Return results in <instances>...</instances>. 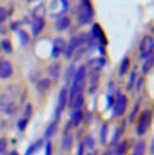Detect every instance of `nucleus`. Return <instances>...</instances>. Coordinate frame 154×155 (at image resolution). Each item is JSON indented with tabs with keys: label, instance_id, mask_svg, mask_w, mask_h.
I'll return each mask as SVG.
<instances>
[{
	"label": "nucleus",
	"instance_id": "20",
	"mask_svg": "<svg viewBox=\"0 0 154 155\" xmlns=\"http://www.w3.org/2000/svg\"><path fill=\"white\" fill-rule=\"evenodd\" d=\"M73 146V136L71 134H65L63 140H62V151H70Z\"/></svg>",
	"mask_w": 154,
	"mask_h": 155
},
{
	"label": "nucleus",
	"instance_id": "23",
	"mask_svg": "<svg viewBox=\"0 0 154 155\" xmlns=\"http://www.w3.org/2000/svg\"><path fill=\"white\" fill-rule=\"evenodd\" d=\"M107 131H109V127H107V124H103V125H101V131H100V143H101V145H106Z\"/></svg>",
	"mask_w": 154,
	"mask_h": 155
},
{
	"label": "nucleus",
	"instance_id": "16",
	"mask_svg": "<svg viewBox=\"0 0 154 155\" xmlns=\"http://www.w3.org/2000/svg\"><path fill=\"white\" fill-rule=\"evenodd\" d=\"M145 142L144 140H139V142H136L135 143V146H133V152L132 155H144L145 154Z\"/></svg>",
	"mask_w": 154,
	"mask_h": 155
},
{
	"label": "nucleus",
	"instance_id": "3",
	"mask_svg": "<svg viewBox=\"0 0 154 155\" xmlns=\"http://www.w3.org/2000/svg\"><path fill=\"white\" fill-rule=\"evenodd\" d=\"M151 125V110H144L139 114V120H138V127H136V134L138 136H144L148 128Z\"/></svg>",
	"mask_w": 154,
	"mask_h": 155
},
{
	"label": "nucleus",
	"instance_id": "25",
	"mask_svg": "<svg viewBox=\"0 0 154 155\" xmlns=\"http://www.w3.org/2000/svg\"><path fill=\"white\" fill-rule=\"evenodd\" d=\"M0 48H2L5 53H11L12 51V45H11V42H9L8 39H3V41L0 42Z\"/></svg>",
	"mask_w": 154,
	"mask_h": 155
},
{
	"label": "nucleus",
	"instance_id": "38",
	"mask_svg": "<svg viewBox=\"0 0 154 155\" xmlns=\"http://www.w3.org/2000/svg\"><path fill=\"white\" fill-rule=\"evenodd\" d=\"M46 155H51V145L50 143L46 145Z\"/></svg>",
	"mask_w": 154,
	"mask_h": 155
},
{
	"label": "nucleus",
	"instance_id": "24",
	"mask_svg": "<svg viewBox=\"0 0 154 155\" xmlns=\"http://www.w3.org/2000/svg\"><path fill=\"white\" fill-rule=\"evenodd\" d=\"M153 63H154V57H153V54L147 59V62L144 63V66H142V72L144 74H147V72H150V69H151V66H153Z\"/></svg>",
	"mask_w": 154,
	"mask_h": 155
},
{
	"label": "nucleus",
	"instance_id": "6",
	"mask_svg": "<svg viewBox=\"0 0 154 155\" xmlns=\"http://www.w3.org/2000/svg\"><path fill=\"white\" fill-rule=\"evenodd\" d=\"M68 103V89L67 87H62L60 92H59V97H57V108H56V117L59 119L62 110L65 108V105Z\"/></svg>",
	"mask_w": 154,
	"mask_h": 155
},
{
	"label": "nucleus",
	"instance_id": "22",
	"mask_svg": "<svg viewBox=\"0 0 154 155\" xmlns=\"http://www.w3.org/2000/svg\"><path fill=\"white\" fill-rule=\"evenodd\" d=\"M56 130H57V122H51L50 125H49V128L46 130V133H44V137L46 139H50L51 136L56 133Z\"/></svg>",
	"mask_w": 154,
	"mask_h": 155
},
{
	"label": "nucleus",
	"instance_id": "37",
	"mask_svg": "<svg viewBox=\"0 0 154 155\" xmlns=\"http://www.w3.org/2000/svg\"><path fill=\"white\" fill-rule=\"evenodd\" d=\"M107 107H112V105H113V103H115V100H113V98H112V97H110V95H107Z\"/></svg>",
	"mask_w": 154,
	"mask_h": 155
},
{
	"label": "nucleus",
	"instance_id": "21",
	"mask_svg": "<svg viewBox=\"0 0 154 155\" xmlns=\"http://www.w3.org/2000/svg\"><path fill=\"white\" fill-rule=\"evenodd\" d=\"M128 68H130V59L128 57H124L121 60V65H119V75H124L128 71Z\"/></svg>",
	"mask_w": 154,
	"mask_h": 155
},
{
	"label": "nucleus",
	"instance_id": "7",
	"mask_svg": "<svg viewBox=\"0 0 154 155\" xmlns=\"http://www.w3.org/2000/svg\"><path fill=\"white\" fill-rule=\"evenodd\" d=\"M113 107H115V116H122L125 113V108H127V97L125 95H118L115 103H113Z\"/></svg>",
	"mask_w": 154,
	"mask_h": 155
},
{
	"label": "nucleus",
	"instance_id": "13",
	"mask_svg": "<svg viewBox=\"0 0 154 155\" xmlns=\"http://www.w3.org/2000/svg\"><path fill=\"white\" fill-rule=\"evenodd\" d=\"M50 86H51V80H49V78H41V80H38V83H36V89H38L39 94L47 92V91L50 89Z\"/></svg>",
	"mask_w": 154,
	"mask_h": 155
},
{
	"label": "nucleus",
	"instance_id": "34",
	"mask_svg": "<svg viewBox=\"0 0 154 155\" xmlns=\"http://www.w3.org/2000/svg\"><path fill=\"white\" fill-rule=\"evenodd\" d=\"M6 17H8V11H6V9H3V8H0V23H2V21H5V20H6Z\"/></svg>",
	"mask_w": 154,
	"mask_h": 155
},
{
	"label": "nucleus",
	"instance_id": "40",
	"mask_svg": "<svg viewBox=\"0 0 154 155\" xmlns=\"http://www.w3.org/2000/svg\"><path fill=\"white\" fill-rule=\"evenodd\" d=\"M88 155H94V154H88Z\"/></svg>",
	"mask_w": 154,
	"mask_h": 155
},
{
	"label": "nucleus",
	"instance_id": "18",
	"mask_svg": "<svg viewBox=\"0 0 154 155\" xmlns=\"http://www.w3.org/2000/svg\"><path fill=\"white\" fill-rule=\"evenodd\" d=\"M83 120V113H82V110H77V111H73V114H71V125H79L80 122Z\"/></svg>",
	"mask_w": 154,
	"mask_h": 155
},
{
	"label": "nucleus",
	"instance_id": "36",
	"mask_svg": "<svg viewBox=\"0 0 154 155\" xmlns=\"http://www.w3.org/2000/svg\"><path fill=\"white\" fill-rule=\"evenodd\" d=\"M144 86V78H138V84H136V91H141V87Z\"/></svg>",
	"mask_w": 154,
	"mask_h": 155
},
{
	"label": "nucleus",
	"instance_id": "17",
	"mask_svg": "<svg viewBox=\"0 0 154 155\" xmlns=\"http://www.w3.org/2000/svg\"><path fill=\"white\" fill-rule=\"evenodd\" d=\"M125 152H127V142L116 143V145H115V149L112 151L113 155H125Z\"/></svg>",
	"mask_w": 154,
	"mask_h": 155
},
{
	"label": "nucleus",
	"instance_id": "4",
	"mask_svg": "<svg viewBox=\"0 0 154 155\" xmlns=\"http://www.w3.org/2000/svg\"><path fill=\"white\" fill-rule=\"evenodd\" d=\"M153 47H154V41L151 36H145L139 45V51H141V59H148L153 54Z\"/></svg>",
	"mask_w": 154,
	"mask_h": 155
},
{
	"label": "nucleus",
	"instance_id": "27",
	"mask_svg": "<svg viewBox=\"0 0 154 155\" xmlns=\"http://www.w3.org/2000/svg\"><path fill=\"white\" fill-rule=\"evenodd\" d=\"M18 38H20V41H21V44H23V45H27V44H29V36H27V33H26V32L18 30Z\"/></svg>",
	"mask_w": 154,
	"mask_h": 155
},
{
	"label": "nucleus",
	"instance_id": "15",
	"mask_svg": "<svg viewBox=\"0 0 154 155\" xmlns=\"http://www.w3.org/2000/svg\"><path fill=\"white\" fill-rule=\"evenodd\" d=\"M47 72H49V75H50L53 80H57V77H59V74H60V65H59V63L50 65L49 69H47Z\"/></svg>",
	"mask_w": 154,
	"mask_h": 155
},
{
	"label": "nucleus",
	"instance_id": "14",
	"mask_svg": "<svg viewBox=\"0 0 154 155\" xmlns=\"http://www.w3.org/2000/svg\"><path fill=\"white\" fill-rule=\"evenodd\" d=\"M54 26H56V30L62 32V30H65V29L70 27V18L68 17H60V18L56 20V24Z\"/></svg>",
	"mask_w": 154,
	"mask_h": 155
},
{
	"label": "nucleus",
	"instance_id": "2",
	"mask_svg": "<svg viewBox=\"0 0 154 155\" xmlns=\"http://www.w3.org/2000/svg\"><path fill=\"white\" fill-rule=\"evenodd\" d=\"M92 17H94V9H92L91 2H88V0L80 2L79 3V9H77V21H79V24L85 26V24L91 23Z\"/></svg>",
	"mask_w": 154,
	"mask_h": 155
},
{
	"label": "nucleus",
	"instance_id": "28",
	"mask_svg": "<svg viewBox=\"0 0 154 155\" xmlns=\"http://www.w3.org/2000/svg\"><path fill=\"white\" fill-rule=\"evenodd\" d=\"M139 104H141V101H138V103L135 104V107H133V110H132V113H130V116H128V122H133V120H135V117H136V114H138V110H139Z\"/></svg>",
	"mask_w": 154,
	"mask_h": 155
},
{
	"label": "nucleus",
	"instance_id": "12",
	"mask_svg": "<svg viewBox=\"0 0 154 155\" xmlns=\"http://www.w3.org/2000/svg\"><path fill=\"white\" fill-rule=\"evenodd\" d=\"M92 36L100 41V45H106L107 44V39L104 38V35H103V32L98 24H94V27H92Z\"/></svg>",
	"mask_w": 154,
	"mask_h": 155
},
{
	"label": "nucleus",
	"instance_id": "11",
	"mask_svg": "<svg viewBox=\"0 0 154 155\" xmlns=\"http://www.w3.org/2000/svg\"><path fill=\"white\" fill-rule=\"evenodd\" d=\"M85 103V98H83V95H77V97H74L71 101H68L67 104H70V107L73 108V111H77V110H82V105Z\"/></svg>",
	"mask_w": 154,
	"mask_h": 155
},
{
	"label": "nucleus",
	"instance_id": "33",
	"mask_svg": "<svg viewBox=\"0 0 154 155\" xmlns=\"http://www.w3.org/2000/svg\"><path fill=\"white\" fill-rule=\"evenodd\" d=\"M6 146H8V143H6V139H0V154H3V152H5Z\"/></svg>",
	"mask_w": 154,
	"mask_h": 155
},
{
	"label": "nucleus",
	"instance_id": "1",
	"mask_svg": "<svg viewBox=\"0 0 154 155\" xmlns=\"http://www.w3.org/2000/svg\"><path fill=\"white\" fill-rule=\"evenodd\" d=\"M85 78H86V66L82 65L79 69H76V74L73 77V84H71V91L68 95V101H71L77 95H82L85 89V81H86Z\"/></svg>",
	"mask_w": 154,
	"mask_h": 155
},
{
	"label": "nucleus",
	"instance_id": "29",
	"mask_svg": "<svg viewBox=\"0 0 154 155\" xmlns=\"http://www.w3.org/2000/svg\"><path fill=\"white\" fill-rule=\"evenodd\" d=\"M39 146H41V140H38V142H36L35 145H32V146H30V148L27 149L26 155H32L33 152H35V151H36V149H38V148H39Z\"/></svg>",
	"mask_w": 154,
	"mask_h": 155
},
{
	"label": "nucleus",
	"instance_id": "5",
	"mask_svg": "<svg viewBox=\"0 0 154 155\" xmlns=\"http://www.w3.org/2000/svg\"><path fill=\"white\" fill-rule=\"evenodd\" d=\"M80 44H83V36H73L71 41H70V42L65 45V48H63V56H65L67 59H70V57L73 56L74 50H77V48L80 47Z\"/></svg>",
	"mask_w": 154,
	"mask_h": 155
},
{
	"label": "nucleus",
	"instance_id": "39",
	"mask_svg": "<svg viewBox=\"0 0 154 155\" xmlns=\"http://www.w3.org/2000/svg\"><path fill=\"white\" fill-rule=\"evenodd\" d=\"M71 127H73V125H71V122H68V124H67V131H68V130H71Z\"/></svg>",
	"mask_w": 154,
	"mask_h": 155
},
{
	"label": "nucleus",
	"instance_id": "31",
	"mask_svg": "<svg viewBox=\"0 0 154 155\" xmlns=\"http://www.w3.org/2000/svg\"><path fill=\"white\" fill-rule=\"evenodd\" d=\"M30 113H32V105H30V104H27V105H26V111H24V119H26V120H29Z\"/></svg>",
	"mask_w": 154,
	"mask_h": 155
},
{
	"label": "nucleus",
	"instance_id": "30",
	"mask_svg": "<svg viewBox=\"0 0 154 155\" xmlns=\"http://www.w3.org/2000/svg\"><path fill=\"white\" fill-rule=\"evenodd\" d=\"M135 78H136V72H135V71H132V72H130V78H128V84H127V87H128V89H130V87H133V84H135V81H136Z\"/></svg>",
	"mask_w": 154,
	"mask_h": 155
},
{
	"label": "nucleus",
	"instance_id": "35",
	"mask_svg": "<svg viewBox=\"0 0 154 155\" xmlns=\"http://www.w3.org/2000/svg\"><path fill=\"white\" fill-rule=\"evenodd\" d=\"M83 151H85V146H83L82 142H80V143H79V148H77V155H85Z\"/></svg>",
	"mask_w": 154,
	"mask_h": 155
},
{
	"label": "nucleus",
	"instance_id": "8",
	"mask_svg": "<svg viewBox=\"0 0 154 155\" xmlns=\"http://www.w3.org/2000/svg\"><path fill=\"white\" fill-rule=\"evenodd\" d=\"M12 75V65L9 60H0V78H9Z\"/></svg>",
	"mask_w": 154,
	"mask_h": 155
},
{
	"label": "nucleus",
	"instance_id": "9",
	"mask_svg": "<svg viewBox=\"0 0 154 155\" xmlns=\"http://www.w3.org/2000/svg\"><path fill=\"white\" fill-rule=\"evenodd\" d=\"M44 26H46V21L43 20V17H35L33 18V23H32V33H33V36L39 35L43 32Z\"/></svg>",
	"mask_w": 154,
	"mask_h": 155
},
{
	"label": "nucleus",
	"instance_id": "32",
	"mask_svg": "<svg viewBox=\"0 0 154 155\" xmlns=\"http://www.w3.org/2000/svg\"><path fill=\"white\" fill-rule=\"evenodd\" d=\"M26 125H27V120H26V119H21V120L18 122V130H20V131H24V130H26Z\"/></svg>",
	"mask_w": 154,
	"mask_h": 155
},
{
	"label": "nucleus",
	"instance_id": "26",
	"mask_svg": "<svg viewBox=\"0 0 154 155\" xmlns=\"http://www.w3.org/2000/svg\"><path fill=\"white\" fill-rule=\"evenodd\" d=\"M74 74H76V69H74V66H73V65H71V66H68V69H67V72H65V81H70V80H73Z\"/></svg>",
	"mask_w": 154,
	"mask_h": 155
},
{
	"label": "nucleus",
	"instance_id": "10",
	"mask_svg": "<svg viewBox=\"0 0 154 155\" xmlns=\"http://www.w3.org/2000/svg\"><path fill=\"white\" fill-rule=\"evenodd\" d=\"M65 41L62 39V38H57V39H54V45H53V51H51V57H59V54H60V51L65 48Z\"/></svg>",
	"mask_w": 154,
	"mask_h": 155
},
{
	"label": "nucleus",
	"instance_id": "19",
	"mask_svg": "<svg viewBox=\"0 0 154 155\" xmlns=\"http://www.w3.org/2000/svg\"><path fill=\"white\" fill-rule=\"evenodd\" d=\"M82 145H83L85 148H88V149H94L95 140H94V137H92L91 134H86V136L83 137V140H82Z\"/></svg>",
	"mask_w": 154,
	"mask_h": 155
}]
</instances>
